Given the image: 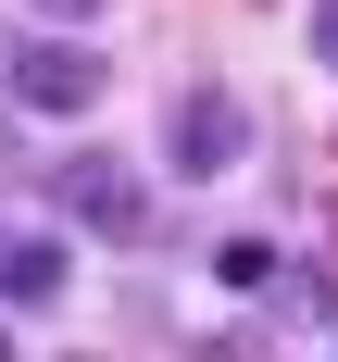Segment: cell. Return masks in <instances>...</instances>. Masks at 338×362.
Instances as JSON below:
<instances>
[{"label":"cell","mask_w":338,"mask_h":362,"mask_svg":"<svg viewBox=\"0 0 338 362\" xmlns=\"http://www.w3.org/2000/svg\"><path fill=\"white\" fill-rule=\"evenodd\" d=\"M163 150H176V175H238V150H251V112H238V88H176V112H163Z\"/></svg>","instance_id":"cell-1"},{"label":"cell","mask_w":338,"mask_h":362,"mask_svg":"<svg viewBox=\"0 0 338 362\" xmlns=\"http://www.w3.org/2000/svg\"><path fill=\"white\" fill-rule=\"evenodd\" d=\"M0 75H13L26 112H88L101 100V63H88L75 37H26V50H0Z\"/></svg>","instance_id":"cell-2"},{"label":"cell","mask_w":338,"mask_h":362,"mask_svg":"<svg viewBox=\"0 0 338 362\" xmlns=\"http://www.w3.org/2000/svg\"><path fill=\"white\" fill-rule=\"evenodd\" d=\"M50 200H63L75 225H101V238H138V175H125V163H101V150H75L63 175H50Z\"/></svg>","instance_id":"cell-3"},{"label":"cell","mask_w":338,"mask_h":362,"mask_svg":"<svg viewBox=\"0 0 338 362\" xmlns=\"http://www.w3.org/2000/svg\"><path fill=\"white\" fill-rule=\"evenodd\" d=\"M0 300H13V313L63 300V238H0Z\"/></svg>","instance_id":"cell-4"},{"label":"cell","mask_w":338,"mask_h":362,"mask_svg":"<svg viewBox=\"0 0 338 362\" xmlns=\"http://www.w3.org/2000/svg\"><path fill=\"white\" fill-rule=\"evenodd\" d=\"M213 275L225 288H276V238H213Z\"/></svg>","instance_id":"cell-5"},{"label":"cell","mask_w":338,"mask_h":362,"mask_svg":"<svg viewBox=\"0 0 338 362\" xmlns=\"http://www.w3.org/2000/svg\"><path fill=\"white\" fill-rule=\"evenodd\" d=\"M313 63H338V0H313Z\"/></svg>","instance_id":"cell-6"},{"label":"cell","mask_w":338,"mask_h":362,"mask_svg":"<svg viewBox=\"0 0 338 362\" xmlns=\"http://www.w3.org/2000/svg\"><path fill=\"white\" fill-rule=\"evenodd\" d=\"M38 13H101V0H38Z\"/></svg>","instance_id":"cell-7"}]
</instances>
